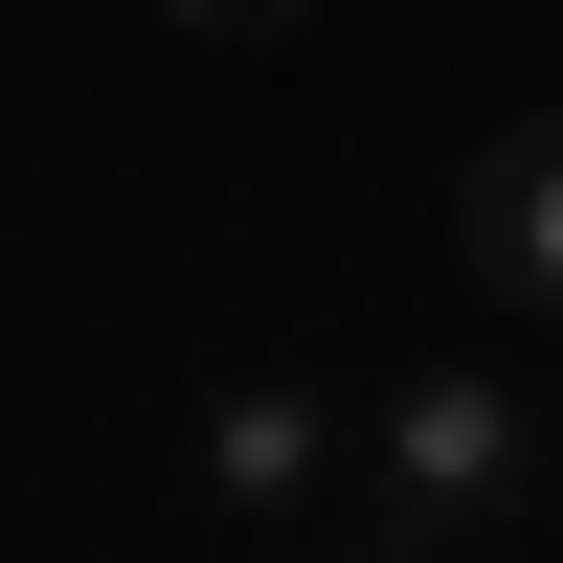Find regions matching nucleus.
<instances>
[{
  "label": "nucleus",
  "mask_w": 563,
  "mask_h": 563,
  "mask_svg": "<svg viewBox=\"0 0 563 563\" xmlns=\"http://www.w3.org/2000/svg\"><path fill=\"white\" fill-rule=\"evenodd\" d=\"M519 519H541V406L496 384V361H429V384L361 406V451H339V541H384V563H474V541H519Z\"/></svg>",
  "instance_id": "f257e3e1"
},
{
  "label": "nucleus",
  "mask_w": 563,
  "mask_h": 563,
  "mask_svg": "<svg viewBox=\"0 0 563 563\" xmlns=\"http://www.w3.org/2000/svg\"><path fill=\"white\" fill-rule=\"evenodd\" d=\"M180 451H203V519H225V541H339V451H361V406H316V384H225Z\"/></svg>",
  "instance_id": "f03ea898"
},
{
  "label": "nucleus",
  "mask_w": 563,
  "mask_h": 563,
  "mask_svg": "<svg viewBox=\"0 0 563 563\" xmlns=\"http://www.w3.org/2000/svg\"><path fill=\"white\" fill-rule=\"evenodd\" d=\"M158 23H180V45H294L316 0H158Z\"/></svg>",
  "instance_id": "20e7f679"
},
{
  "label": "nucleus",
  "mask_w": 563,
  "mask_h": 563,
  "mask_svg": "<svg viewBox=\"0 0 563 563\" xmlns=\"http://www.w3.org/2000/svg\"><path fill=\"white\" fill-rule=\"evenodd\" d=\"M451 271H474L496 316H563V113H496L474 158H451Z\"/></svg>",
  "instance_id": "7ed1b4c3"
}]
</instances>
